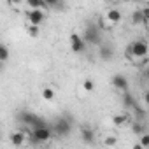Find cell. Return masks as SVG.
I'll return each instance as SVG.
<instances>
[{
	"mask_svg": "<svg viewBox=\"0 0 149 149\" xmlns=\"http://www.w3.org/2000/svg\"><path fill=\"white\" fill-rule=\"evenodd\" d=\"M26 32H28V35H30V37H39V33H40V28H39L37 25H28Z\"/></svg>",
	"mask_w": 149,
	"mask_h": 149,
	"instance_id": "16",
	"label": "cell"
},
{
	"mask_svg": "<svg viewBox=\"0 0 149 149\" xmlns=\"http://www.w3.org/2000/svg\"><path fill=\"white\" fill-rule=\"evenodd\" d=\"M98 56L102 58V60H111L112 56H114V51H112V47H109V46H100V51H98Z\"/></svg>",
	"mask_w": 149,
	"mask_h": 149,
	"instance_id": "12",
	"label": "cell"
},
{
	"mask_svg": "<svg viewBox=\"0 0 149 149\" xmlns=\"http://www.w3.org/2000/svg\"><path fill=\"white\" fill-rule=\"evenodd\" d=\"M112 86H114L118 91H123V93L128 91V81H126L125 76H121V74H116V76L112 77Z\"/></svg>",
	"mask_w": 149,
	"mask_h": 149,
	"instance_id": "8",
	"label": "cell"
},
{
	"mask_svg": "<svg viewBox=\"0 0 149 149\" xmlns=\"http://www.w3.org/2000/svg\"><path fill=\"white\" fill-rule=\"evenodd\" d=\"M84 42L86 44H93V46H102L100 44V33H98V26L95 25H90L86 30H84Z\"/></svg>",
	"mask_w": 149,
	"mask_h": 149,
	"instance_id": "3",
	"label": "cell"
},
{
	"mask_svg": "<svg viewBox=\"0 0 149 149\" xmlns=\"http://www.w3.org/2000/svg\"><path fill=\"white\" fill-rule=\"evenodd\" d=\"M42 98L47 100V102H51V100L54 98V90H53V88H44V90H42Z\"/></svg>",
	"mask_w": 149,
	"mask_h": 149,
	"instance_id": "15",
	"label": "cell"
},
{
	"mask_svg": "<svg viewBox=\"0 0 149 149\" xmlns=\"http://www.w3.org/2000/svg\"><path fill=\"white\" fill-rule=\"evenodd\" d=\"M105 146H116V137L114 135H109V137H105V142H104Z\"/></svg>",
	"mask_w": 149,
	"mask_h": 149,
	"instance_id": "22",
	"label": "cell"
},
{
	"mask_svg": "<svg viewBox=\"0 0 149 149\" xmlns=\"http://www.w3.org/2000/svg\"><path fill=\"white\" fill-rule=\"evenodd\" d=\"M149 53V46L146 40H135L132 42V46L128 47V54L132 56H137V58H146Z\"/></svg>",
	"mask_w": 149,
	"mask_h": 149,
	"instance_id": "2",
	"label": "cell"
},
{
	"mask_svg": "<svg viewBox=\"0 0 149 149\" xmlns=\"http://www.w3.org/2000/svg\"><path fill=\"white\" fill-rule=\"evenodd\" d=\"M83 88H84L86 91H93V88H95V83H93L91 79H84V83H83Z\"/></svg>",
	"mask_w": 149,
	"mask_h": 149,
	"instance_id": "19",
	"label": "cell"
},
{
	"mask_svg": "<svg viewBox=\"0 0 149 149\" xmlns=\"http://www.w3.org/2000/svg\"><path fill=\"white\" fill-rule=\"evenodd\" d=\"M142 16H144V21L149 23V7H144L142 9Z\"/></svg>",
	"mask_w": 149,
	"mask_h": 149,
	"instance_id": "23",
	"label": "cell"
},
{
	"mask_svg": "<svg viewBox=\"0 0 149 149\" xmlns=\"http://www.w3.org/2000/svg\"><path fill=\"white\" fill-rule=\"evenodd\" d=\"M132 23L133 25H146L144 16H142V9H137V11L132 13Z\"/></svg>",
	"mask_w": 149,
	"mask_h": 149,
	"instance_id": "13",
	"label": "cell"
},
{
	"mask_svg": "<svg viewBox=\"0 0 149 149\" xmlns=\"http://www.w3.org/2000/svg\"><path fill=\"white\" fill-rule=\"evenodd\" d=\"M70 130H72V123H70L67 118H60V119L54 121V133H56V135L65 137V135L70 133Z\"/></svg>",
	"mask_w": 149,
	"mask_h": 149,
	"instance_id": "4",
	"label": "cell"
},
{
	"mask_svg": "<svg viewBox=\"0 0 149 149\" xmlns=\"http://www.w3.org/2000/svg\"><path fill=\"white\" fill-rule=\"evenodd\" d=\"M18 118H19L21 123H25V126H28V128H32V130H37V128H49L47 123H46V119L39 118V116L33 114V112H26V111H23V112H19Z\"/></svg>",
	"mask_w": 149,
	"mask_h": 149,
	"instance_id": "1",
	"label": "cell"
},
{
	"mask_svg": "<svg viewBox=\"0 0 149 149\" xmlns=\"http://www.w3.org/2000/svg\"><path fill=\"white\" fill-rule=\"evenodd\" d=\"M140 146L146 149V147H149V133H144V135H140Z\"/></svg>",
	"mask_w": 149,
	"mask_h": 149,
	"instance_id": "20",
	"label": "cell"
},
{
	"mask_svg": "<svg viewBox=\"0 0 149 149\" xmlns=\"http://www.w3.org/2000/svg\"><path fill=\"white\" fill-rule=\"evenodd\" d=\"M105 19H107V23L112 26V25H116V23L121 21V13H119L118 9H109L107 14H105Z\"/></svg>",
	"mask_w": 149,
	"mask_h": 149,
	"instance_id": "9",
	"label": "cell"
},
{
	"mask_svg": "<svg viewBox=\"0 0 149 149\" xmlns=\"http://www.w3.org/2000/svg\"><path fill=\"white\" fill-rule=\"evenodd\" d=\"M144 100H146V104H147V105H149V91H147V93H146V95H144Z\"/></svg>",
	"mask_w": 149,
	"mask_h": 149,
	"instance_id": "25",
	"label": "cell"
},
{
	"mask_svg": "<svg viewBox=\"0 0 149 149\" xmlns=\"http://www.w3.org/2000/svg\"><path fill=\"white\" fill-rule=\"evenodd\" d=\"M126 119H128V114H126V112L121 114V116H114V118H112V121H114L116 126H121L123 123H126Z\"/></svg>",
	"mask_w": 149,
	"mask_h": 149,
	"instance_id": "17",
	"label": "cell"
},
{
	"mask_svg": "<svg viewBox=\"0 0 149 149\" xmlns=\"http://www.w3.org/2000/svg\"><path fill=\"white\" fill-rule=\"evenodd\" d=\"M7 58H9V49H7L6 44H2L0 46V60H2V63H4V61H7Z\"/></svg>",
	"mask_w": 149,
	"mask_h": 149,
	"instance_id": "18",
	"label": "cell"
},
{
	"mask_svg": "<svg viewBox=\"0 0 149 149\" xmlns=\"http://www.w3.org/2000/svg\"><path fill=\"white\" fill-rule=\"evenodd\" d=\"M132 149H144V147H142V146H140V142H137V144H135V146H133V147H132Z\"/></svg>",
	"mask_w": 149,
	"mask_h": 149,
	"instance_id": "24",
	"label": "cell"
},
{
	"mask_svg": "<svg viewBox=\"0 0 149 149\" xmlns=\"http://www.w3.org/2000/svg\"><path fill=\"white\" fill-rule=\"evenodd\" d=\"M70 49L74 53H84L86 51V42L79 33H72L70 35Z\"/></svg>",
	"mask_w": 149,
	"mask_h": 149,
	"instance_id": "6",
	"label": "cell"
},
{
	"mask_svg": "<svg viewBox=\"0 0 149 149\" xmlns=\"http://www.w3.org/2000/svg\"><path fill=\"white\" fill-rule=\"evenodd\" d=\"M51 130L49 128H37L32 132V137H30V142L32 144H39V142H47L51 139Z\"/></svg>",
	"mask_w": 149,
	"mask_h": 149,
	"instance_id": "5",
	"label": "cell"
},
{
	"mask_svg": "<svg viewBox=\"0 0 149 149\" xmlns=\"http://www.w3.org/2000/svg\"><path fill=\"white\" fill-rule=\"evenodd\" d=\"M81 137H83V142L93 144V140H95V132H93L91 128H88V126H83V128H81Z\"/></svg>",
	"mask_w": 149,
	"mask_h": 149,
	"instance_id": "10",
	"label": "cell"
},
{
	"mask_svg": "<svg viewBox=\"0 0 149 149\" xmlns=\"http://www.w3.org/2000/svg\"><path fill=\"white\" fill-rule=\"evenodd\" d=\"M123 104H125V107H126V109H132V107H135V100H133V97H132L128 91L123 95Z\"/></svg>",
	"mask_w": 149,
	"mask_h": 149,
	"instance_id": "14",
	"label": "cell"
},
{
	"mask_svg": "<svg viewBox=\"0 0 149 149\" xmlns=\"http://www.w3.org/2000/svg\"><path fill=\"white\" fill-rule=\"evenodd\" d=\"M132 130H133V133H137V135H144V125H140V123H135Z\"/></svg>",
	"mask_w": 149,
	"mask_h": 149,
	"instance_id": "21",
	"label": "cell"
},
{
	"mask_svg": "<svg viewBox=\"0 0 149 149\" xmlns=\"http://www.w3.org/2000/svg\"><path fill=\"white\" fill-rule=\"evenodd\" d=\"M25 140H26V135H25L21 130H19V132H13V133H11V144H13V146H21Z\"/></svg>",
	"mask_w": 149,
	"mask_h": 149,
	"instance_id": "11",
	"label": "cell"
},
{
	"mask_svg": "<svg viewBox=\"0 0 149 149\" xmlns=\"http://www.w3.org/2000/svg\"><path fill=\"white\" fill-rule=\"evenodd\" d=\"M26 18H28V21H30V25H40L42 21H44V13L42 11H39V9H30L28 13H26Z\"/></svg>",
	"mask_w": 149,
	"mask_h": 149,
	"instance_id": "7",
	"label": "cell"
}]
</instances>
